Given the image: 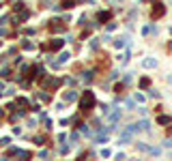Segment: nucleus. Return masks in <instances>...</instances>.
Listing matches in <instances>:
<instances>
[{
	"label": "nucleus",
	"mask_w": 172,
	"mask_h": 161,
	"mask_svg": "<svg viewBox=\"0 0 172 161\" xmlns=\"http://www.w3.org/2000/svg\"><path fill=\"white\" fill-rule=\"evenodd\" d=\"M22 47H26V49H32V47H35V45H32L30 41H24V43H22Z\"/></svg>",
	"instance_id": "18"
},
{
	"label": "nucleus",
	"mask_w": 172,
	"mask_h": 161,
	"mask_svg": "<svg viewBox=\"0 0 172 161\" xmlns=\"http://www.w3.org/2000/svg\"><path fill=\"white\" fill-rule=\"evenodd\" d=\"M110 17H112V13H110V11H103V13H99V15H97V19H99V22H108Z\"/></svg>",
	"instance_id": "8"
},
{
	"label": "nucleus",
	"mask_w": 172,
	"mask_h": 161,
	"mask_svg": "<svg viewBox=\"0 0 172 161\" xmlns=\"http://www.w3.org/2000/svg\"><path fill=\"white\" fill-rule=\"evenodd\" d=\"M118 118H120V110H114V112H110V120H112V123H116Z\"/></svg>",
	"instance_id": "12"
},
{
	"label": "nucleus",
	"mask_w": 172,
	"mask_h": 161,
	"mask_svg": "<svg viewBox=\"0 0 172 161\" xmlns=\"http://www.w3.org/2000/svg\"><path fill=\"white\" fill-rule=\"evenodd\" d=\"M63 43H65L63 39H52V41H47L43 47H45L47 52H56V49H60V47H63Z\"/></svg>",
	"instance_id": "3"
},
{
	"label": "nucleus",
	"mask_w": 172,
	"mask_h": 161,
	"mask_svg": "<svg viewBox=\"0 0 172 161\" xmlns=\"http://www.w3.org/2000/svg\"><path fill=\"white\" fill-rule=\"evenodd\" d=\"M136 148H138V151H148L151 146H146L144 142H138V144H136Z\"/></svg>",
	"instance_id": "16"
},
{
	"label": "nucleus",
	"mask_w": 172,
	"mask_h": 161,
	"mask_svg": "<svg viewBox=\"0 0 172 161\" xmlns=\"http://www.w3.org/2000/svg\"><path fill=\"white\" fill-rule=\"evenodd\" d=\"M75 97H77V95H75V90H67V92H65V101H73Z\"/></svg>",
	"instance_id": "13"
},
{
	"label": "nucleus",
	"mask_w": 172,
	"mask_h": 161,
	"mask_svg": "<svg viewBox=\"0 0 172 161\" xmlns=\"http://www.w3.org/2000/svg\"><path fill=\"white\" fill-rule=\"evenodd\" d=\"M67 60H69V52H63V54L58 56V62H56V67H58V65H63V62H67Z\"/></svg>",
	"instance_id": "10"
},
{
	"label": "nucleus",
	"mask_w": 172,
	"mask_h": 161,
	"mask_svg": "<svg viewBox=\"0 0 172 161\" xmlns=\"http://www.w3.org/2000/svg\"><path fill=\"white\" fill-rule=\"evenodd\" d=\"M60 7H63V9H73L75 7V0H60Z\"/></svg>",
	"instance_id": "7"
},
{
	"label": "nucleus",
	"mask_w": 172,
	"mask_h": 161,
	"mask_svg": "<svg viewBox=\"0 0 172 161\" xmlns=\"http://www.w3.org/2000/svg\"><path fill=\"white\" fill-rule=\"evenodd\" d=\"M41 86L45 88V92H52V90H56V88L60 86V80H56V77H49V75H45V77H41Z\"/></svg>",
	"instance_id": "2"
},
{
	"label": "nucleus",
	"mask_w": 172,
	"mask_h": 161,
	"mask_svg": "<svg viewBox=\"0 0 172 161\" xmlns=\"http://www.w3.org/2000/svg\"><path fill=\"white\" fill-rule=\"evenodd\" d=\"M136 127H138V131H146L148 129V120H140V123H136Z\"/></svg>",
	"instance_id": "11"
},
{
	"label": "nucleus",
	"mask_w": 172,
	"mask_h": 161,
	"mask_svg": "<svg viewBox=\"0 0 172 161\" xmlns=\"http://www.w3.org/2000/svg\"><path fill=\"white\" fill-rule=\"evenodd\" d=\"M157 123H159V125H170V123H172V118H170V116H164V114H162V116L157 118Z\"/></svg>",
	"instance_id": "9"
},
{
	"label": "nucleus",
	"mask_w": 172,
	"mask_h": 161,
	"mask_svg": "<svg viewBox=\"0 0 172 161\" xmlns=\"http://www.w3.org/2000/svg\"><path fill=\"white\" fill-rule=\"evenodd\" d=\"M148 153H151V155H153V157H157V155H159V153H162V151H159V148H148Z\"/></svg>",
	"instance_id": "17"
},
{
	"label": "nucleus",
	"mask_w": 172,
	"mask_h": 161,
	"mask_svg": "<svg viewBox=\"0 0 172 161\" xmlns=\"http://www.w3.org/2000/svg\"><path fill=\"white\" fill-rule=\"evenodd\" d=\"M114 159H116V161H125V155H123V153H118V155H116Z\"/></svg>",
	"instance_id": "20"
},
{
	"label": "nucleus",
	"mask_w": 172,
	"mask_h": 161,
	"mask_svg": "<svg viewBox=\"0 0 172 161\" xmlns=\"http://www.w3.org/2000/svg\"><path fill=\"white\" fill-rule=\"evenodd\" d=\"M168 47H170V49H172V43H170V45H168Z\"/></svg>",
	"instance_id": "22"
},
{
	"label": "nucleus",
	"mask_w": 172,
	"mask_h": 161,
	"mask_svg": "<svg viewBox=\"0 0 172 161\" xmlns=\"http://www.w3.org/2000/svg\"><path fill=\"white\" fill-rule=\"evenodd\" d=\"M95 105H97V97L93 95L91 90H84L80 95V110H82V112H91Z\"/></svg>",
	"instance_id": "1"
},
{
	"label": "nucleus",
	"mask_w": 172,
	"mask_h": 161,
	"mask_svg": "<svg viewBox=\"0 0 172 161\" xmlns=\"http://www.w3.org/2000/svg\"><path fill=\"white\" fill-rule=\"evenodd\" d=\"M164 146H166V148H172V140H166V142H164Z\"/></svg>",
	"instance_id": "21"
},
{
	"label": "nucleus",
	"mask_w": 172,
	"mask_h": 161,
	"mask_svg": "<svg viewBox=\"0 0 172 161\" xmlns=\"http://www.w3.org/2000/svg\"><path fill=\"white\" fill-rule=\"evenodd\" d=\"M95 142H97V144H103V142H108V133H103V135L95 137Z\"/></svg>",
	"instance_id": "15"
},
{
	"label": "nucleus",
	"mask_w": 172,
	"mask_h": 161,
	"mask_svg": "<svg viewBox=\"0 0 172 161\" xmlns=\"http://www.w3.org/2000/svg\"><path fill=\"white\" fill-rule=\"evenodd\" d=\"M142 65H144V69H155V67H157V60L155 58H146Z\"/></svg>",
	"instance_id": "6"
},
{
	"label": "nucleus",
	"mask_w": 172,
	"mask_h": 161,
	"mask_svg": "<svg viewBox=\"0 0 172 161\" xmlns=\"http://www.w3.org/2000/svg\"><path fill=\"white\" fill-rule=\"evenodd\" d=\"M47 30H49V32H60V30H65L63 19H52V22L47 24Z\"/></svg>",
	"instance_id": "5"
},
{
	"label": "nucleus",
	"mask_w": 172,
	"mask_h": 161,
	"mask_svg": "<svg viewBox=\"0 0 172 161\" xmlns=\"http://www.w3.org/2000/svg\"><path fill=\"white\" fill-rule=\"evenodd\" d=\"M151 86V80H148V77H142L140 80V88H148Z\"/></svg>",
	"instance_id": "14"
},
{
	"label": "nucleus",
	"mask_w": 172,
	"mask_h": 161,
	"mask_svg": "<svg viewBox=\"0 0 172 161\" xmlns=\"http://www.w3.org/2000/svg\"><path fill=\"white\" fill-rule=\"evenodd\" d=\"M164 11H166V7H164L162 2H155V4H153V11H151V17H153V19H159V17L164 15Z\"/></svg>",
	"instance_id": "4"
},
{
	"label": "nucleus",
	"mask_w": 172,
	"mask_h": 161,
	"mask_svg": "<svg viewBox=\"0 0 172 161\" xmlns=\"http://www.w3.org/2000/svg\"><path fill=\"white\" fill-rule=\"evenodd\" d=\"M39 157H41V159H47L49 153H47V151H41V153H39Z\"/></svg>",
	"instance_id": "19"
}]
</instances>
